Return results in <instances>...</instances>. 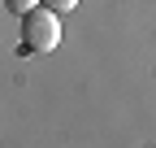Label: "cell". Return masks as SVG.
<instances>
[{"mask_svg": "<svg viewBox=\"0 0 156 148\" xmlns=\"http://www.w3.org/2000/svg\"><path fill=\"white\" fill-rule=\"evenodd\" d=\"M61 44V17L52 9H30L22 13V57H39V52H56Z\"/></svg>", "mask_w": 156, "mask_h": 148, "instance_id": "6da1fadb", "label": "cell"}, {"mask_svg": "<svg viewBox=\"0 0 156 148\" xmlns=\"http://www.w3.org/2000/svg\"><path fill=\"white\" fill-rule=\"evenodd\" d=\"M39 5H44V9H52L56 17H61V13H74V9H78V0H39Z\"/></svg>", "mask_w": 156, "mask_h": 148, "instance_id": "7a4b0ae2", "label": "cell"}, {"mask_svg": "<svg viewBox=\"0 0 156 148\" xmlns=\"http://www.w3.org/2000/svg\"><path fill=\"white\" fill-rule=\"evenodd\" d=\"M35 5H39V0H5V9H9L13 17H22V13H30Z\"/></svg>", "mask_w": 156, "mask_h": 148, "instance_id": "3957f363", "label": "cell"}]
</instances>
